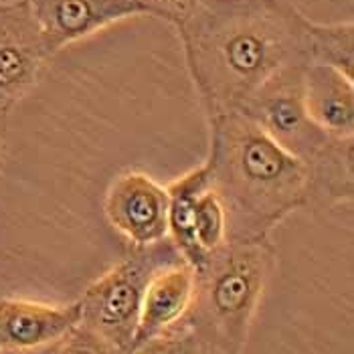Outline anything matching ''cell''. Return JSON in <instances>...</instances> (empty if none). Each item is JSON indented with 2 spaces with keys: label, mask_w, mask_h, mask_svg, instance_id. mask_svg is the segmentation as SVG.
I'll list each match as a JSON object with an SVG mask.
<instances>
[{
  "label": "cell",
  "mask_w": 354,
  "mask_h": 354,
  "mask_svg": "<svg viewBox=\"0 0 354 354\" xmlns=\"http://www.w3.org/2000/svg\"><path fill=\"white\" fill-rule=\"evenodd\" d=\"M306 19L283 0H205L178 27L207 120L239 111L288 65H306Z\"/></svg>",
  "instance_id": "1"
},
{
  "label": "cell",
  "mask_w": 354,
  "mask_h": 354,
  "mask_svg": "<svg viewBox=\"0 0 354 354\" xmlns=\"http://www.w3.org/2000/svg\"><path fill=\"white\" fill-rule=\"evenodd\" d=\"M209 122V180L227 218V241L270 239L294 211L310 207L308 168L239 111Z\"/></svg>",
  "instance_id": "2"
},
{
  "label": "cell",
  "mask_w": 354,
  "mask_h": 354,
  "mask_svg": "<svg viewBox=\"0 0 354 354\" xmlns=\"http://www.w3.org/2000/svg\"><path fill=\"white\" fill-rule=\"evenodd\" d=\"M275 266L270 239L225 245L194 270V296L183 320L205 354H243Z\"/></svg>",
  "instance_id": "3"
},
{
  "label": "cell",
  "mask_w": 354,
  "mask_h": 354,
  "mask_svg": "<svg viewBox=\"0 0 354 354\" xmlns=\"http://www.w3.org/2000/svg\"><path fill=\"white\" fill-rule=\"evenodd\" d=\"M185 261L174 245L164 239L160 243L134 253L95 279L77 300L82 322L102 340L120 353L128 354L136 342L142 301L152 275L170 263Z\"/></svg>",
  "instance_id": "4"
},
{
  "label": "cell",
  "mask_w": 354,
  "mask_h": 354,
  "mask_svg": "<svg viewBox=\"0 0 354 354\" xmlns=\"http://www.w3.org/2000/svg\"><path fill=\"white\" fill-rule=\"evenodd\" d=\"M239 113L306 168L320 162L336 142L308 115L304 104V65L279 69L247 100Z\"/></svg>",
  "instance_id": "5"
},
{
  "label": "cell",
  "mask_w": 354,
  "mask_h": 354,
  "mask_svg": "<svg viewBox=\"0 0 354 354\" xmlns=\"http://www.w3.org/2000/svg\"><path fill=\"white\" fill-rule=\"evenodd\" d=\"M51 53L47 51L30 6L0 10V115L8 118L39 83Z\"/></svg>",
  "instance_id": "6"
},
{
  "label": "cell",
  "mask_w": 354,
  "mask_h": 354,
  "mask_svg": "<svg viewBox=\"0 0 354 354\" xmlns=\"http://www.w3.org/2000/svg\"><path fill=\"white\" fill-rule=\"evenodd\" d=\"M108 223L134 249L168 239V192L144 172L120 174L106 192Z\"/></svg>",
  "instance_id": "7"
},
{
  "label": "cell",
  "mask_w": 354,
  "mask_h": 354,
  "mask_svg": "<svg viewBox=\"0 0 354 354\" xmlns=\"http://www.w3.org/2000/svg\"><path fill=\"white\" fill-rule=\"evenodd\" d=\"M28 6L51 57L120 21L146 15L138 0H28Z\"/></svg>",
  "instance_id": "8"
},
{
  "label": "cell",
  "mask_w": 354,
  "mask_h": 354,
  "mask_svg": "<svg viewBox=\"0 0 354 354\" xmlns=\"http://www.w3.org/2000/svg\"><path fill=\"white\" fill-rule=\"evenodd\" d=\"M82 322L80 304L0 300V354H49Z\"/></svg>",
  "instance_id": "9"
},
{
  "label": "cell",
  "mask_w": 354,
  "mask_h": 354,
  "mask_svg": "<svg viewBox=\"0 0 354 354\" xmlns=\"http://www.w3.org/2000/svg\"><path fill=\"white\" fill-rule=\"evenodd\" d=\"M304 104L312 122L336 140H354V80L340 71L306 63Z\"/></svg>",
  "instance_id": "10"
},
{
  "label": "cell",
  "mask_w": 354,
  "mask_h": 354,
  "mask_svg": "<svg viewBox=\"0 0 354 354\" xmlns=\"http://www.w3.org/2000/svg\"><path fill=\"white\" fill-rule=\"evenodd\" d=\"M192 296L194 268L187 261L170 263L154 273L144 294L134 346L180 324L191 308Z\"/></svg>",
  "instance_id": "11"
},
{
  "label": "cell",
  "mask_w": 354,
  "mask_h": 354,
  "mask_svg": "<svg viewBox=\"0 0 354 354\" xmlns=\"http://www.w3.org/2000/svg\"><path fill=\"white\" fill-rule=\"evenodd\" d=\"M211 187L209 168L203 162L172 180L168 192V241L178 251V255L192 266L194 270L201 268L207 255L201 251L194 237V203L196 196L205 189Z\"/></svg>",
  "instance_id": "12"
},
{
  "label": "cell",
  "mask_w": 354,
  "mask_h": 354,
  "mask_svg": "<svg viewBox=\"0 0 354 354\" xmlns=\"http://www.w3.org/2000/svg\"><path fill=\"white\" fill-rule=\"evenodd\" d=\"M310 174V207H340L354 196V140H336Z\"/></svg>",
  "instance_id": "13"
},
{
  "label": "cell",
  "mask_w": 354,
  "mask_h": 354,
  "mask_svg": "<svg viewBox=\"0 0 354 354\" xmlns=\"http://www.w3.org/2000/svg\"><path fill=\"white\" fill-rule=\"evenodd\" d=\"M306 63L326 65L354 80L353 23L318 25L310 21L306 30Z\"/></svg>",
  "instance_id": "14"
},
{
  "label": "cell",
  "mask_w": 354,
  "mask_h": 354,
  "mask_svg": "<svg viewBox=\"0 0 354 354\" xmlns=\"http://www.w3.org/2000/svg\"><path fill=\"white\" fill-rule=\"evenodd\" d=\"M194 237L205 255L227 243L225 209L211 187L201 192L194 203Z\"/></svg>",
  "instance_id": "15"
},
{
  "label": "cell",
  "mask_w": 354,
  "mask_h": 354,
  "mask_svg": "<svg viewBox=\"0 0 354 354\" xmlns=\"http://www.w3.org/2000/svg\"><path fill=\"white\" fill-rule=\"evenodd\" d=\"M128 354H205L198 338L183 322L174 328L138 342Z\"/></svg>",
  "instance_id": "16"
},
{
  "label": "cell",
  "mask_w": 354,
  "mask_h": 354,
  "mask_svg": "<svg viewBox=\"0 0 354 354\" xmlns=\"http://www.w3.org/2000/svg\"><path fill=\"white\" fill-rule=\"evenodd\" d=\"M146 15L158 17L178 28L205 4V0H138Z\"/></svg>",
  "instance_id": "17"
},
{
  "label": "cell",
  "mask_w": 354,
  "mask_h": 354,
  "mask_svg": "<svg viewBox=\"0 0 354 354\" xmlns=\"http://www.w3.org/2000/svg\"><path fill=\"white\" fill-rule=\"evenodd\" d=\"M49 354H124L113 348L106 340L89 332L87 328L77 326L59 346Z\"/></svg>",
  "instance_id": "18"
},
{
  "label": "cell",
  "mask_w": 354,
  "mask_h": 354,
  "mask_svg": "<svg viewBox=\"0 0 354 354\" xmlns=\"http://www.w3.org/2000/svg\"><path fill=\"white\" fill-rule=\"evenodd\" d=\"M6 120L0 115V164H2V156H4V146H6Z\"/></svg>",
  "instance_id": "19"
},
{
  "label": "cell",
  "mask_w": 354,
  "mask_h": 354,
  "mask_svg": "<svg viewBox=\"0 0 354 354\" xmlns=\"http://www.w3.org/2000/svg\"><path fill=\"white\" fill-rule=\"evenodd\" d=\"M28 0H0V10H6V8H15V6H21V4H27Z\"/></svg>",
  "instance_id": "20"
}]
</instances>
